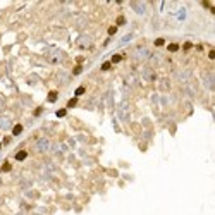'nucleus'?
I'll return each mask as SVG.
<instances>
[{
    "label": "nucleus",
    "mask_w": 215,
    "mask_h": 215,
    "mask_svg": "<svg viewBox=\"0 0 215 215\" xmlns=\"http://www.w3.org/2000/svg\"><path fill=\"white\" fill-rule=\"evenodd\" d=\"M86 24H88V18H86V16H83V14L78 16V19H76V26H78V28L83 29Z\"/></svg>",
    "instance_id": "nucleus-13"
},
{
    "label": "nucleus",
    "mask_w": 215,
    "mask_h": 215,
    "mask_svg": "<svg viewBox=\"0 0 215 215\" xmlns=\"http://www.w3.org/2000/svg\"><path fill=\"white\" fill-rule=\"evenodd\" d=\"M131 40H132V35H126L124 38H122L121 42H119V47H124L126 43H129V42H131Z\"/></svg>",
    "instance_id": "nucleus-19"
},
{
    "label": "nucleus",
    "mask_w": 215,
    "mask_h": 215,
    "mask_svg": "<svg viewBox=\"0 0 215 215\" xmlns=\"http://www.w3.org/2000/svg\"><path fill=\"white\" fill-rule=\"evenodd\" d=\"M76 105H78V98L74 97V98H71V100H69V103H67V107H69V108H72V107H76Z\"/></svg>",
    "instance_id": "nucleus-24"
},
{
    "label": "nucleus",
    "mask_w": 215,
    "mask_h": 215,
    "mask_svg": "<svg viewBox=\"0 0 215 215\" xmlns=\"http://www.w3.org/2000/svg\"><path fill=\"white\" fill-rule=\"evenodd\" d=\"M184 91H186V93H188V95H189V97H191V98H193V97H194V95H196V91H194V88H193V86H191V84H186V86H184Z\"/></svg>",
    "instance_id": "nucleus-17"
},
{
    "label": "nucleus",
    "mask_w": 215,
    "mask_h": 215,
    "mask_svg": "<svg viewBox=\"0 0 215 215\" xmlns=\"http://www.w3.org/2000/svg\"><path fill=\"white\" fill-rule=\"evenodd\" d=\"M0 148H2V145H0Z\"/></svg>",
    "instance_id": "nucleus-38"
},
{
    "label": "nucleus",
    "mask_w": 215,
    "mask_h": 215,
    "mask_svg": "<svg viewBox=\"0 0 215 215\" xmlns=\"http://www.w3.org/2000/svg\"><path fill=\"white\" fill-rule=\"evenodd\" d=\"M201 81H203V86L207 88V90L213 91V88H215V74H213V71H207V72L201 74Z\"/></svg>",
    "instance_id": "nucleus-3"
},
{
    "label": "nucleus",
    "mask_w": 215,
    "mask_h": 215,
    "mask_svg": "<svg viewBox=\"0 0 215 215\" xmlns=\"http://www.w3.org/2000/svg\"><path fill=\"white\" fill-rule=\"evenodd\" d=\"M110 66H112L110 62H103V64H102V71H108V69H110Z\"/></svg>",
    "instance_id": "nucleus-30"
},
{
    "label": "nucleus",
    "mask_w": 215,
    "mask_h": 215,
    "mask_svg": "<svg viewBox=\"0 0 215 215\" xmlns=\"http://www.w3.org/2000/svg\"><path fill=\"white\" fill-rule=\"evenodd\" d=\"M11 169H12V165L9 162H4V163H2V167H0L2 172H11Z\"/></svg>",
    "instance_id": "nucleus-20"
},
{
    "label": "nucleus",
    "mask_w": 215,
    "mask_h": 215,
    "mask_svg": "<svg viewBox=\"0 0 215 215\" xmlns=\"http://www.w3.org/2000/svg\"><path fill=\"white\" fill-rule=\"evenodd\" d=\"M66 60V52L62 50H57V48H52L48 53V62L50 64H62Z\"/></svg>",
    "instance_id": "nucleus-2"
},
{
    "label": "nucleus",
    "mask_w": 215,
    "mask_h": 215,
    "mask_svg": "<svg viewBox=\"0 0 215 215\" xmlns=\"http://www.w3.org/2000/svg\"><path fill=\"white\" fill-rule=\"evenodd\" d=\"M81 71H83V67L76 66V67H74V71H72V74H74V76H78V74H81Z\"/></svg>",
    "instance_id": "nucleus-27"
},
{
    "label": "nucleus",
    "mask_w": 215,
    "mask_h": 215,
    "mask_svg": "<svg viewBox=\"0 0 215 215\" xmlns=\"http://www.w3.org/2000/svg\"><path fill=\"white\" fill-rule=\"evenodd\" d=\"M57 98H59V93H57V91H50L48 93V102L50 103H55Z\"/></svg>",
    "instance_id": "nucleus-18"
},
{
    "label": "nucleus",
    "mask_w": 215,
    "mask_h": 215,
    "mask_svg": "<svg viewBox=\"0 0 215 215\" xmlns=\"http://www.w3.org/2000/svg\"><path fill=\"white\" fill-rule=\"evenodd\" d=\"M139 74H141V78L146 81V83H153V81H157V72H155V69H153L152 66H145Z\"/></svg>",
    "instance_id": "nucleus-5"
},
{
    "label": "nucleus",
    "mask_w": 215,
    "mask_h": 215,
    "mask_svg": "<svg viewBox=\"0 0 215 215\" xmlns=\"http://www.w3.org/2000/svg\"><path fill=\"white\" fill-rule=\"evenodd\" d=\"M208 59H210V60L215 59V52H213V50H210V52H208Z\"/></svg>",
    "instance_id": "nucleus-33"
},
{
    "label": "nucleus",
    "mask_w": 215,
    "mask_h": 215,
    "mask_svg": "<svg viewBox=\"0 0 215 215\" xmlns=\"http://www.w3.org/2000/svg\"><path fill=\"white\" fill-rule=\"evenodd\" d=\"M158 90L160 91H169L170 90V79H169V78H162V79H160Z\"/></svg>",
    "instance_id": "nucleus-11"
},
{
    "label": "nucleus",
    "mask_w": 215,
    "mask_h": 215,
    "mask_svg": "<svg viewBox=\"0 0 215 215\" xmlns=\"http://www.w3.org/2000/svg\"><path fill=\"white\" fill-rule=\"evenodd\" d=\"M176 78H177V81H179V83L188 84V81L193 78V72H191V69H179V71L176 72Z\"/></svg>",
    "instance_id": "nucleus-7"
},
{
    "label": "nucleus",
    "mask_w": 215,
    "mask_h": 215,
    "mask_svg": "<svg viewBox=\"0 0 215 215\" xmlns=\"http://www.w3.org/2000/svg\"><path fill=\"white\" fill-rule=\"evenodd\" d=\"M2 184H4V181H2V179H0V188H2Z\"/></svg>",
    "instance_id": "nucleus-37"
},
{
    "label": "nucleus",
    "mask_w": 215,
    "mask_h": 215,
    "mask_svg": "<svg viewBox=\"0 0 215 215\" xmlns=\"http://www.w3.org/2000/svg\"><path fill=\"white\" fill-rule=\"evenodd\" d=\"M76 45L79 47V48H83V50H88V48L93 47V38L88 36V35H79L78 40H76Z\"/></svg>",
    "instance_id": "nucleus-6"
},
{
    "label": "nucleus",
    "mask_w": 215,
    "mask_h": 215,
    "mask_svg": "<svg viewBox=\"0 0 215 215\" xmlns=\"http://www.w3.org/2000/svg\"><path fill=\"white\" fill-rule=\"evenodd\" d=\"M12 128V119L9 115H0V131H7Z\"/></svg>",
    "instance_id": "nucleus-9"
},
{
    "label": "nucleus",
    "mask_w": 215,
    "mask_h": 215,
    "mask_svg": "<svg viewBox=\"0 0 215 215\" xmlns=\"http://www.w3.org/2000/svg\"><path fill=\"white\" fill-rule=\"evenodd\" d=\"M191 47H193V43H189V42H186V43H184V47H182V48H184V50H189V48H191Z\"/></svg>",
    "instance_id": "nucleus-32"
},
{
    "label": "nucleus",
    "mask_w": 215,
    "mask_h": 215,
    "mask_svg": "<svg viewBox=\"0 0 215 215\" xmlns=\"http://www.w3.org/2000/svg\"><path fill=\"white\" fill-rule=\"evenodd\" d=\"M148 60L153 64V66H157V64H160V62H162V55H158V53H152Z\"/></svg>",
    "instance_id": "nucleus-14"
},
{
    "label": "nucleus",
    "mask_w": 215,
    "mask_h": 215,
    "mask_svg": "<svg viewBox=\"0 0 215 215\" xmlns=\"http://www.w3.org/2000/svg\"><path fill=\"white\" fill-rule=\"evenodd\" d=\"M50 148H52V143H50L48 138H38L35 143V152L38 153H47L50 152Z\"/></svg>",
    "instance_id": "nucleus-4"
},
{
    "label": "nucleus",
    "mask_w": 215,
    "mask_h": 215,
    "mask_svg": "<svg viewBox=\"0 0 215 215\" xmlns=\"http://www.w3.org/2000/svg\"><path fill=\"white\" fill-rule=\"evenodd\" d=\"M26 158H28V152H24V150L16 153V160H18V162H22V160H26Z\"/></svg>",
    "instance_id": "nucleus-15"
},
{
    "label": "nucleus",
    "mask_w": 215,
    "mask_h": 215,
    "mask_svg": "<svg viewBox=\"0 0 215 215\" xmlns=\"http://www.w3.org/2000/svg\"><path fill=\"white\" fill-rule=\"evenodd\" d=\"M55 115H57V117H66V115H67V110H66V108H60V110L55 112Z\"/></svg>",
    "instance_id": "nucleus-23"
},
{
    "label": "nucleus",
    "mask_w": 215,
    "mask_h": 215,
    "mask_svg": "<svg viewBox=\"0 0 215 215\" xmlns=\"http://www.w3.org/2000/svg\"><path fill=\"white\" fill-rule=\"evenodd\" d=\"M4 108H5V98L2 97V95H0V112L4 110Z\"/></svg>",
    "instance_id": "nucleus-26"
},
{
    "label": "nucleus",
    "mask_w": 215,
    "mask_h": 215,
    "mask_svg": "<svg viewBox=\"0 0 215 215\" xmlns=\"http://www.w3.org/2000/svg\"><path fill=\"white\" fill-rule=\"evenodd\" d=\"M9 143H11V138H9V136H7V138H4V145H9Z\"/></svg>",
    "instance_id": "nucleus-35"
},
{
    "label": "nucleus",
    "mask_w": 215,
    "mask_h": 215,
    "mask_svg": "<svg viewBox=\"0 0 215 215\" xmlns=\"http://www.w3.org/2000/svg\"><path fill=\"white\" fill-rule=\"evenodd\" d=\"M163 43H165V40H163V38H157L155 40V47H162Z\"/></svg>",
    "instance_id": "nucleus-28"
},
{
    "label": "nucleus",
    "mask_w": 215,
    "mask_h": 215,
    "mask_svg": "<svg viewBox=\"0 0 215 215\" xmlns=\"http://www.w3.org/2000/svg\"><path fill=\"white\" fill-rule=\"evenodd\" d=\"M42 112H43V108H42V107H38V108H36V110H35V117H38V115H42Z\"/></svg>",
    "instance_id": "nucleus-31"
},
{
    "label": "nucleus",
    "mask_w": 215,
    "mask_h": 215,
    "mask_svg": "<svg viewBox=\"0 0 215 215\" xmlns=\"http://www.w3.org/2000/svg\"><path fill=\"white\" fill-rule=\"evenodd\" d=\"M131 9H134L136 14L139 16L146 14V4H143V2H131Z\"/></svg>",
    "instance_id": "nucleus-10"
},
{
    "label": "nucleus",
    "mask_w": 215,
    "mask_h": 215,
    "mask_svg": "<svg viewBox=\"0 0 215 215\" xmlns=\"http://www.w3.org/2000/svg\"><path fill=\"white\" fill-rule=\"evenodd\" d=\"M2 205H4V198L0 196V207H2Z\"/></svg>",
    "instance_id": "nucleus-36"
},
{
    "label": "nucleus",
    "mask_w": 215,
    "mask_h": 215,
    "mask_svg": "<svg viewBox=\"0 0 215 215\" xmlns=\"http://www.w3.org/2000/svg\"><path fill=\"white\" fill-rule=\"evenodd\" d=\"M115 33H117V26H110V28H108V35H115Z\"/></svg>",
    "instance_id": "nucleus-29"
},
{
    "label": "nucleus",
    "mask_w": 215,
    "mask_h": 215,
    "mask_svg": "<svg viewBox=\"0 0 215 215\" xmlns=\"http://www.w3.org/2000/svg\"><path fill=\"white\" fill-rule=\"evenodd\" d=\"M119 119H121V121H124V122H128L129 121V103L128 102H121V103H119Z\"/></svg>",
    "instance_id": "nucleus-8"
},
{
    "label": "nucleus",
    "mask_w": 215,
    "mask_h": 215,
    "mask_svg": "<svg viewBox=\"0 0 215 215\" xmlns=\"http://www.w3.org/2000/svg\"><path fill=\"white\" fill-rule=\"evenodd\" d=\"M150 55H152V52H150V48L146 45H138L134 47V50H132L131 57L136 60V62H143V60H148Z\"/></svg>",
    "instance_id": "nucleus-1"
},
{
    "label": "nucleus",
    "mask_w": 215,
    "mask_h": 215,
    "mask_svg": "<svg viewBox=\"0 0 215 215\" xmlns=\"http://www.w3.org/2000/svg\"><path fill=\"white\" fill-rule=\"evenodd\" d=\"M57 79H59L62 84H67L71 81V76L66 72V71H59V72H57Z\"/></svg>",
    "instance_id": "nucleus-12"
},
{
    "label": "nucleus",
    "mask_w": 215,
    "mask_h": 215,
    "mask_svg": "<svg viewBox=\"0 0 215 215\" xmlns=\"http://www.w3.org/2000/svg\"><path fill=\"white\" fill-rule=\"evenodd\" d=\"M124 22H126V19H124V18H122V16H121V18L117 19V24H124Z\"/></svg>",
    "instance_id": "nucleus-34"
},
{
    "label": "nucleus",
    "mask_w": 215,
    "mask_h": 215,
    "mask_svg": "<svg viewBox=\"0 0 215 215\" xmlns=\"http://www.w3.org/2000/svg\"><path fill=\"white\" fill-rule=\"evenodd\" d=\"M167 48H169V52H177V50H179V45H177V43H170Z\"/></svg>",
    "instance_id": "nucleus-22"
},
{
    "label": "nucleus",
    "mask_w": 215,
    "mask_h": 215,
    "mask_svg": "<svg viewBox=\"0 0 215 215\" xmlns=\"http://www.w3.org/2000/svg\"><path fill=\"white\" fill-rule=\"evenodd\" d=\"M84 91H86V88H84V86H79V88L76 90V93H74V95H76V98H78V97H81V95H83Z\"/></svg>",
    "instance_id": "nucleus-25"
},
{
    "label": "nucleus",
    "mask_w": 215,
    "mask_h": 215,
    "mask_svg": "<svg viewBox=\"0 0 215 215\" xmlns=\"http://www.w3.org/2000/svg\"><path fill=\"white\" fill-rule=\"evenodd\" d=\"M21 132H22V124H16L12 128V136H19Z\"/></svg>",
    "instance_id": "nucleus-16"
},
{
    "label": "nucleus",
    "mask_w": 215,
    "mask_h": 215,
    "mask_svg": "<svg viewBox=\"0 0 215 215\" xmlns=\"http://www.w3.org/2000/svg\"><path fill=\"white\" fill-rule=\"evenodd\" d=\"M121 60H122V55H119V53H114V55H112L110 64H117V62H121Z\"/></svg>",
    "instance_id": "nucleus-21"
}]
</instances>
